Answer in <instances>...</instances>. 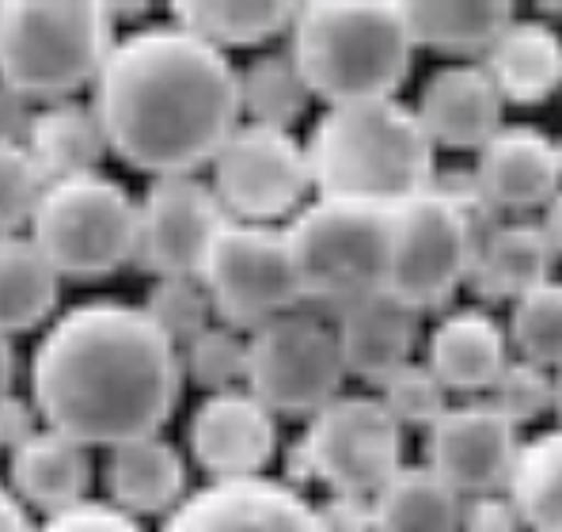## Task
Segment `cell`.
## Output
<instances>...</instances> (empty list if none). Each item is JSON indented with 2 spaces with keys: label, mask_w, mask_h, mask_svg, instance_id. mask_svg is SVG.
<instances>
[{
  "label": "cell",
  "mask_w": 562,
  "mask_h": 532,
  "mask_svg": "<svg viewBox=\"0 0 562 532\" xmlns=\"http://www.w3.org/2000/svg\"><path fill=\"white\" fill-rule=\"evenodd\" d=\"M179 362H183V377L205 396L247 388V331L217 320L202 335L179 346Z\"/></svg>",
  "instance_id": "obj_33"
},
{
  "label": "cell",
  "mask_w": 562,
  "mask_h": 532,
  "mask_svg": "<svg viewBox=\"0 0 562 532\" xmlns=\"http://www.w3.org/2000/svg\"><path fill=\"white\" fill-rule=\"evenodd\" d=\"M509 351H517L520 362H532L540 369L555 373L562 365V281L548 278L525 293L517 304H509Z\"/></svg>",
  "instance_id": "obj_32"
},
{
  "label": "cell",
  "mask_w": 562,
  "mask_h": 532,
  "mask_svg": "<svg viewBox=\"0 0 562 532\" xmlns=\"http://www.w3.org/2000/svg\"><path fill=\"white\" fill-rule=\"evenodd\" d=\"M15 373H20V362H15V346L8 335H0V399L15 392Z\"/></svg>",
  "instance_id": "obj_44"
},
{
  "label": "cell",
  "mask_w": 562,
  "mask_h": 532,
  "mask_svg": "<svg viewBox=\"0 0 562 532\" xmlns=\"http://www.w3.org/2000/svg\"><path fill=\"white\" fill-rule=\"evenodd\" d=\"M38 411H35V403L31 399H23V396H4L0 399V448L4 453H12V448H20L23 442H27L31 434H38Z\"/></svg>",
  "instance_id": "obj_41"
},
{
  "label": "cell",
  "mask_w": 562,
  "mask_h": 532,
  "mask_svg": "<svg viewBox=\"0 0 562 532\" xmlns=\"http://www.w3.org/2000/svg\"><path fill=\"white\" fill-rule=\"evenodd\" d=\"M38 532H145V525L137 518H130L126 510H119V506L85 498V502L69 506V510L43 518Z\"/></svg>",
  "instance_id": "obj_38"
},
{
  "label": "cell",
  "mask_w": 562,
  "mask_h": 532,
  "mask_svg": "<svg viewBox=\"0 0 562 532\" xmlns=\"http://www.w3.org/2000/svg\"><path fill=\"white\" fill-rule=\"evenodd\" d=\"M111 4L92 0H0V85L35 103H61L92 88L119 43Z\"/></svg>",
  "instance_id": "obj_5"
},
{
  "label": "cell",
  "mask_w": 562,
  "mask_h": 532,
  "mask_svg": "<svg viewBox=\"0 0 562 532\" xmlns=\"http://www.w3.org/2000/svg\"><path fill=\"white\" fill-rule=\"evenodd\" d=\"M551 266L555 255L543 240L540 221H502L479 244L468 289L486 304H517L551 278Z\"/></svg>",
  "instance_id": "obj_23"
},
{
  "label": "cell",
  "mask_w": 562,
  "mask_h": 532,
  "mask_svg": "<svg viewBox=\"0 0 562 532\" xmlns=\"http://www.w3.org/2000/svg\"><path fill=\"white\" fill-rule=\"evenodd\" d=\"M43 190L46 176L27 145L0 133V236H20L23 229H31Z\"/></svg>",
  "instance_id": "obj_35"
},
{
  "label": "cell",
  "mask_w": 562,
  "mask_h": 532,
  "mask_svg": "<svg viewBox=\"0 0 562 532\" xmlns=\"http://www.w3.org/2000/svg\"><path fill=\"white\" fill-rule=\"evenodd\" d=\"M0 532H38L27 506H23L20 498H15V490L4 484H0Z\"/></svg>",
  "instance_id": "obj_42"
},
{
  "label": "cell",
  "mask_w": 562,
  "mask_h": 532,
  "mask_svg": "<svg viewBox=\"0 0 562 532\" xmlns=\"http://www.w3.org/2000/svg\"><path fill=\"white\" fill-rule=\"evenodd\" d=\"M61 274L38 252L31 232L0 236V335L35 331L54 315Z\"/></svg>",
  "instance_id": "obj_28"
},
{
  "label": "cell",
  "mask_w": 562,
  "mask_h": 532,
  "mask_svg": "<svg viewBox=\"0 0 562 532\" xmlns=\"http://www.w3.org/2000/svg\"><path fill=\"white\" fill-rule=\"evenodd\" d=\"M502 99L517 107L548 103L562 88V35L548 20H514L483 57Z\"/></svg>",
  "instance_id": "obj_24"
},
{
  "label": "cell",
  "mask_w": 562,
  "mask_h": 532,
  "mask_svg": "<svg viewBox=\"0 0 562 532\" xmlns=\"http://www.w3.org/2000/svg\"><path fill=\"white\" fill-rule=\"evenodd\" d=\"M555 148H559V179H562V141H555Z\"/></svg>",
  "instance_id": "obj_46"
},
{
  "label": "cell",
  "mask_w": 562,
  "mask_h": 532,
  "mask_svg": "<svg viewBox=\"0 0 562 532\" xmlns=\"http://www.w3.org/2000/svg\"><path fill=\"white\" fill-rule=\"evenodd\" d=\"M509 362L506 328L486 309L445 312L426 339V365L449 392L483 399Z\"/></svg>",
  "instance_id": "obj_20"
},
{
  "label": "cell",
  "mask_w": 562,
  "mask_h": 532,
  "mask_svg": "<svg viewBox=\"0 0 562 532\" xmlns=\"http://www.w3.org/2000/svg\"><path fill=\"white\" fill-rule=\"evenodd\" d=\"M316 510L327 532H373V498L327 495V502Z\"/></svg>",
  "instance_id": "obj_40"
},
{
  "label": "cell",
  "mask_w": 562,
  "mask_h": 532,
  "mask_svg": "<svg viewBox=\"0 0 562 532\" xmlns=\"http://www.w3.org/2000/svg\"><path fill=\"white\" fill-rule=\"evenodd\" d=\"M551 388H555V399H551V411L559 414V426H562V365L551 373Z\"/></svg>",
  "instance_id": "obj_45"
},
{
  "label": "cell",
  "mask_w": 562,
  "mask_h": 532,
  "mask_svg": "<svg viewBox=\"0 0 562 532\" xmlns=\"http://www.w3.org/2000/svg\"><path fill=\"white\" fill-rule=\"evenodd\" d=\"M346 365L335 323L293 309L247 335V392L274 414L312 419L342 396Z\"/></svg>",
  "instance_id": "obj_8"
},
{
  "label": "cell",
  "mask_w": 562,
  "mask_h": 532,
  "mask_svg": "<svg viewBox=\"0 0 562 532\" xmlns=\"http://www.w3.org/2000/svg\"><path fill=\"white\" fill-rule=\"evenodd\" d=\"M415 49L403 0H312L289 27V54L327 107L392 99Z\"/></svg>",
  "instance_id": "obj_4"
},
{
  "label": "cell",
  "mask_w": 562,
  "mask_h": 532,
  "mask_svg": "<svg viewBox=\"0 0 562 532\" xmlns=\"http://www.w3.org/2000/svg\"><path fill=\"white\" fill-rule=\"evenodd\" d=\"M376 399L403 430H429L449 411V388L429 373L426 362H411L395 377H387L376 388Z\"/></svg>",
  "instance_id": "obj_36"
},
{
  "label": "cell",
  "mask_w": 562,
  "mask_h": 532,
  "mask_svg": "<svg viewBox=\"0 0 562 532\" xmlns=\"http://www.w3.org/2000/svg\"><path fill=\"white\" fill-rule=\"evenodd\" d=\"M335 335L342 351L346 377H358L380 388L387 377L415 362L422 339V312L395 301L392 293H376L350 309L335 312Z\"/></svg>",
  "instance_id": "obj_18"
},
{
  "label": "cell",
  "mask_w": 562,
  "mask_h": 532,
  "mask_svg": "<svg viewBox=\"0 0 562 532\" xmlns=\"http://www.w3.org/2000/svg\"><path fill=\"white\" fill-rule=\"evenodd\" d=\"M202 281L213 297L217 320L247 335L278 315L304 309L285 224L228 221L202 266Z\"/></svg>",
  "instance_id": "obj_10"
},
{
  "label": "cell",
  "mask_w": 562,
  "mask_h": 532,
  "mask_svg": "<svg viewBox=\"0 0 562 532\" xmlns=\"http://www.w3.org/2000/svg\"><path fill=\"white\" fill-rule=\"evenodd\" d=\"M460 532H528L520 521L514 498L506 490H491V495L464 498L460 510Z\"/></svg>",
  "instance_id": "obj_39"
},
{
  "label": "cell",
  "mask_w": 562,
  "mask_h": 532,
  "mask_svg": "<svg viewBox=\"0 0 562 532\" xmlns=\"http://www.w3.org/2000/svg\"><path fill=\"white\" fill-rule=\"evenodd\" d=\"M540 232H543V240H548L551 255H555V263H559L562 259V190H559L555 198H551L548 206H543Z\"/></svg>",
  "instance_id": "obj_43"
},
{
  "label": "cell",
  "mask_w": 562,
  "mask_h": 532,
  "mask_svg": "<svg viewBox=\"0 0 562 532\" xmlns=\"http://www.w3.org/2000/svg\"><path fill=\"white\" fill-rule=\"evenodd\" d=\"M103 484L106 502L126 510L130 518H168L190 495L187 456L164 434L130 437L106 448Z\"/></svg>",
  "instance_id": "obj_19"
},
{
  "label": "cell",
  "mask_w": 562,
  "mask_h": 532,
  "mask_svg": "<svg viewBox=\"0 0 562 532\" xmlns=\"http://www.w3.org/2000/svg\"><path fill=\"white\" fill-rule=\"evenodd\" d=\"M160 532H327L319 510L285 479H221L190 490Z\"/></svg>",
  "instance_id": "obj_16"
},
{
  "label": "cell",
  "mask_w": 562,
  "mask_h": 532,
  "mask_svg": "<svg viewBox=\"0 0 562 532\" xmlns=\"http://www.w3.org/2000/svg\"><path fill=\"white\" fill-rule=\"evenodd\" d=\"M464 498L426 464H403L373 495V532H460Z\"/></svg>",
  "instance_id": "obj_29"
},
{
  "label": "cell",
  "mask_w": 562,
  "mask_h": 532,
  "mask_svg": "<svg viewBox=\"0 0 562 532\" xmlns=\"http://www.w3.org/2000/svg\"><path fill=\"white\" fill-rule=\"evenodd\" d=\"M187 448L210 484L267 476L278 456V414L247 388L202 396L187 422Z\"/></svg>",
  "instance_id": "obj_15"
},
{
  "label": "cell",
  "mask_w": 562,
  "mask_h": 532,
  "mask_svg": "<svg viewBox=\"0 0 562 532\" xmlns=\"http://www.w3.org/2000/svg\"><path fill=\"white\" fill-rule=\"evenodd\" d=\"M95 476L92 448L69 434L43 426L20 448L8 453V487L15 490L27 510L61 513L69 506L85 502Z\"/></svg>",
  "instance_id": "obj_22"
},
{
  "label": "cell",
  "mask_w": 562,
  "mask_h": 532,
  "mask_svg": "<svg viewBox=\"0 0 562 532\" xmlns=\"http://www.w3.org/2000/svg\"><path fill=\"white\" fill-rule=\"evenodd\" d=\"M304 148L316 195L395 206L437 179V148L400 96L327 107Z\"/></svg>",
  "instance_id": "obj_3"
},
{
  "label": "cell",
  "mask_w": 562,
  "mask_h": 532,
  "mask_svg": "<svg viewBox=\"0 0 562 532\" xmlns=\"http://www.w3.org/2000/svg\"><path fill=\"white\" fill-rule=\"evenodd\" d=\"M228 221L233 218L205 179H153L137 198V263L153 278L202 274Z\"/></svg>",
  "instance_id": "obj_13"
},
{
  "label": "cell",
  "mask_w": 562,
  "mask_h": 532,
  "mask_svg": "<svg viewBox=\"0 0 562 532\" xmlns=\"http://www.w3.org/2000/svg\"><path fill=\"white\" fill-rule=\"evenodd\" d=\"M210 168L213 195L228 218L244 224H289L316 190L308 148L293 130L239 122Z\"/></svg>",
  "instance_id": "obj_11"
},
{
  "label": "cell",
  "mask_w": 562,
  "mask_h": 532,
  "mask_svg": "<svg viewBox=\"0 0 562 532\" xmlns=\"http://www.w3.org/2000/svg\"><path fill=\"white\" fill-rule=\"evenodd\" d=\"M483 399L502 414V419H509L520 430L525 422H536V419H543V414L551 411L555 388H551V373L548 369L514 357Z\"/></svg>",
  "instance_id": "obj_37"
},
{
  "label": "cell",
  "mask_w": 562,
  "mask_h": 532,
  "mask_svg": "<svg viewBox=\"0 0 562 532\" xmlns=\"http://www.w3.org/2000/svg\"><path fill=\"white\" fill-rule=\"evenodd\" d=\"M506 495L528 532H562V426L520 442Z\"/></svg>",
  "instance_id": "obj_31"
},
{
  "label": "cell",
  "mask_w": 562,
  "mask_h": 532,
  "mask_svg": "<svg viewBox=\"0 0 562 532\" xmlns=\"http://www.w3.org/2000/svg\"><path fill=\"white\" fill-rule=\"evenodd\" d=\"M475 176L502 213L543 210L562 190L555 141L532 126H506L479 148Z\"/></svg>",
  "instance_id": "obj_21"
},
{
  "label": "cell",
  "mask_w": 562,
  "mask_h": 532,
  "mask_svg": "<svg viewBox=\"0 0 562 532\" xmlns=\"http://www.w3.org/2000/svg\"><path fill=\"white\" fill-rule=\"evenodd\" d=\"M296 456L304 476L319 479L327 495L373 498L403 468V426L376 396L342 392L308 419Z\"/></svg>",
  "instance_id": "obj_12"
},
{
  "label": "cell",
  "mask_w": 562,
  "mask_h": 532,
  "mask_svg": "<svg viewBox=\"0 0 562 532\" xmlns=\"http://www.w3.org/2000/svg\"><path fill=\"white\" fill-rule=\"evenodd\" d=\"M236 85L239 119L270 130H293L316 99L289 49L251 57L244 69H236Z\"/></svg>",
  "instance_id": "obj_30"
},
{
  "label": "cell",
  "mask_w": 562,
  "mask_h": 532,
  "mask_svg": "<svg viewBox=\"0 0 562 532\" xmlns=\"http://www.w3.org/2000/svg\"><path fill=\"white\" fill-rule=\"evenodd\" d=\"M92 107L106 148L153 179L194 176L244 122L233 57L179 23L122 35L92 85Z\"/></svg>",
  "instance_id": "obj_2"
},
{
  "label": "cell",
  "mask_w": 562,
  "mask_h": 532,
  "mask_svg": "<svg viewBox=\"0 0 562 532\" xmlns=\"http://www.w3.org/2000/svg\"><path fill=\"white\" fill-rule=\"evenodd\" d=\"M285 236L304 304H324L335 315L366 297L387 293L395 247L392 206L316 195L285 224Z\"/></svg>",
  "instance_id": "obj_6"
},
{
  "label": "cell",
  "mask_w": 562,
  "mask_h": 532,
  "mask_svg": "<svg viewBox=\"0 0 562 532\" xmlns=\"http://www.w3.org/2000/svg\"><path fill=\"white\" fill-rule=\"evenodd\" d=\"M296 4L285 0H179L171 4V23H179L205 46L255 49L293 27Z\"/></svg>",
  "instance_id": "obj_27"
},
{
  "label": "cell",
  "mask_w": 562,
  "mask_h": 532,
  "mask_svg": "<svg viewBox=\"0 0 562 532\" xmlns=\"http://www.w3.org/2000/svg\"><path fill=\"white\" fill-rule=\"evenodd\" d=\"M140 309L148 312V320H153L176 346L190 343L194 335H202L205 328L217 323V309H213V297H210V289H205L202 274L153 278Z\"/></svg>",
  "instance_id": "obj_34"
},
{
  "label": "cell",
  "mask_w": 562,
  "mask_h": 532,
  "mask_svg": "<svg viewBox=\"0 0 562 532\" xmlns=\"http://www.w3.org/2000/svg\"><path fill=\"white\" fill-rule=\"evenodd\" d=\"M392 221L395 247L387 293L415 312L445 309L457 297V289L468 286L471 263L483 244L479 232L434 182L395 202Z\"/></svg>",
  "instance_id": "obj_9"
},
{
  "label": "cell",
  "mask_w": 562,
  "mask_h": 532,
  "mask_svg": "<svg viewBox=\"0 0 562 532\" xmlns=\"http://www.w3.org/2000/svg\"><path fill=\"white\" fill-rule=\"evenodd\" d=\"M520 453L517 426L486 399L452 403L426 430V468L460 498L506 490Z\"/></svg>",
  "instance_id": "obj_14"
},
{
  "label": "cell",
  "mask_w": 562,
  "mask_h": 532,
  "mask_svg": "<svg viewBox=\"0 0 562 532\" xmlns=\"http://www.w3.org/2000/svg\"><path fill=\"white\" fill-rule=\"evenodd\" d=\"M31 240L61 281L111 278L137 263V198L103 171L54 179L31 221Z\"/></svg>",
  "instance_id": "obj_7"
},
{
  "label": "cell",
  "mask_w": 562,
  "mask_h": 532,
  "mask_svg": "<svg viewBox=\"0 0 562 532\" xmlns=\"http://www.w3.org/2000/svg\"><path fill=\"white\" fill-rule=\"evenodd\" d=\"M183 385L179 346L140 304L114 297L65 309L31 357V403L38 419L88 448L160 434Z\"/></svg>",
  "instance_id": "obj_1"
},
{
  "label": "cell",
  "mask_w": 562,
  "mask_h": 532,
  "mask_svg": "<svg viewBox=\"0 0 562 532\" xmlns=\"http://www.w3.org/2000/svg\"><path fill=\"white\" fill-rule=\"evenodd\" d=\"M23 145L35 156L46 182L99 171V160L111 153L103 137V126H99L95 107L80 103V99L46 103L43 111L31 119Z\"/></svg>",
  "instance_id": "obj_26"
},
{
  "label": "cell",
  "mask_w": 562,
  "mask_h": 532,
  "mask_svg": "<svg viewBox=\"0 0 562 532\" xmlns=\"http://www.w3.org/2000/svg\"><path fill=\"white\" fill-rule=\"evenodd\" d=\"M415 46L445 57H486L502 31L517 20L506 0H403Z\"/></svg>",
  "instance_id": "obj_25"
},
{
  "label": "cell",
  "mask_w": 562,
  "mask_h": 532,
  "mask_svg": "<svg viewBox=\"0 0 562 532\" xmlns=\"http://www.w3.org/2000/svg\"><path fill=\"white\" fill-rule=\"evenodd\" d=\"M415 114L434 148L479 153L506 130V99L483 62H449L418 91Z\"/></svg>",
  "instance_id": "obj_17"
}]
</instances>
